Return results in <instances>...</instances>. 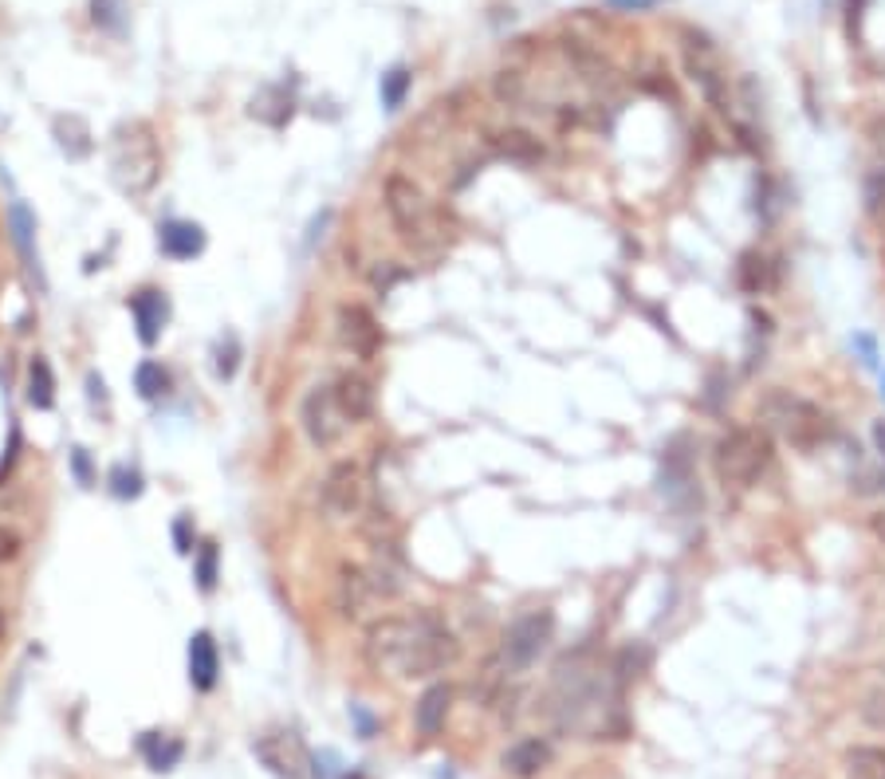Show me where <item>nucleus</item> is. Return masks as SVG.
Returning a JSON list of instances; mask_svg holds the SVG:
<instances>
[{
    "label": "nucleus",
    "mask_w": 885,
    "mask_h": 779,
    "mask_svg": "<svg viewBox=\"0 0 885 779\" xmlns=\"http://www.w3.org/2000/svg\"><path fill=\"white\" fill-rule=\"evenodd\" d=\"M760 414H764V422H772L775 429H780L783 437L803 453L818 449V445L831 437V422H826L823 409L811 406L807 398H795V394H787V389H772V394L760 402Z\"/></svg>",
    "instance_id": "obj_1"
},
{
    "label": "nucleus",
    "mask_w": 885,
    "mask_h": 779,
    "mask_svg": "<svg viewBox=\"0 0 885 779\" xmlns=\"http://www.w3.org/2000/svg\"><path fill=\"white\" fill-rule=\"evenodd\" d=\"M772 465V437L752 425H736L716 442V473L724 485H755Z\"/></svg>",
    "instance_id": "obj_2"
},
{
    "label": "nucleus",
    "mask_w": 885,
    "mask_h": 779,
    "mask_svg": "<svg viewBox=\"0 0 885 779\" xmlns=\"http://www.w3.org/2000/svg\"><path fill=\"white\" fill-rule=\"evenodd\" d=\"M401 590V583L394 579L390 567H383V563H350V567H343L339 571V610L347 618H366L370 610H378V606L386 603V598H394Z\"/></svg>",
    "instance_id": "obj_3"
},
{
    "label": "nucleus",
    "mask_w": 885,
    "mask_h": 779,
    "mask_svg": "<svg viewBox=\"0 0 885 779\" xmlns=\"http://www.w3.org/2000/svg\"><path fill=\"white\" fill-rule=\"evenodd\" d=\"M386 213H390L401 241L426 244L434 236V209H429L421 185L414 178H406V173H390L386 178Z\"/></svg>",
    "instance_id": "obj_4"
},
{
    "label": "nucleus",
    "mask_w": 885,
    "mask_h": 779,
    "mask_svg": "<svg viewBox=\"0 0 885 779\" xmlns=\"http://www.w3.org/2000/svg\"><path fill=\"white\" fill-rule=\"evenodd\" d=\"M157 170H162V158H157L150 130L134 127L131 134L122 130L119 139H114V182L139 198V193H146L157 182Z\"/></svg>",
    "instance_id": "obj_5"
},
{
    "label": "nucleus",
    "mask_w": 885,
    "mask_h": 779,
    "mask_svg": "<svg viewBox=\"0 0 885 779\" xmlns=\"http://www.w3.org/2000/svg\"><path fill=\"white\" fill-rule=\"evenodd\" d=\"M551 634H556V615L551 610H528L520 615L508 634H503V674H528L539 658H543V649L551 646Z\"/></svg>",
    "instance_id": "obj_6"
},
{
    "label": "nucleus",
    "mask_w": 885,
    "mask_h": 779,
    "mask_svg": "<svg viewBox=\"0 0 885 779\" xmlns=\"http://www.w3.org/2000/svg\"><path fill=\"white\" fill-rule=\"evenodd\" d=\"M299 425H304L307 442H312L315 449H335V445L347 437L350 417L343 414L339 398H335V386L307 389L304 406H299Z\"/></svg>",
    "instance_id": "obj_7"
},
{
    "label": "nucleus",
    "mask_w": 885,
    "mask_h": 779,
    "mask_svg": "<svg viewBox=\"0 0 885 779\" xmlns=\"http://www.w3.org/2000/svg\"><path fill=\"white\" fill-rule=\"evenodd\" d=\"M366 504V476L355 461H339L323 476L319 485V508L327 519H350L358 516Z\"/></svg>",
    "instance_id": "obj_8"
},
{
    "label": "nucleus",
    "mask_w": 885,
    "mask_h": 779,
    "mask_svg": "<svg viewBox=\"0 0 885 779\" xmlns=\"http://www.w3.org/2000/svg\"><path fill=\"white\" fill-rule=\"evenodd\" d=\"M339 343L347 346L355 358L370 363V358H378V351H383L386 338H383L378 320L366 312L363 303H343L339 307Z\"/></svg>",
    "instance_id": "obj_9"
},
{
    "label": "nucleus",
    "mask_w": 885,
    "mask_h": 779,
    "mask_svg": "<svg viewBox=\"0 0 885 779\" xmlns=\"http://www.w3.org/2000/svg\"><path fill=\"white\" fill-rule=\"evenodd\" d=\"M661 493L669 496V504H678V508H701V488H696V476H693V461L689 453H681V442L669 445L665 461H661Z\"/></svg>",
    "instance_id": "obj_10"
},
{
    "label": "nucleus",
    "mask_w": 885,
    "mask_h": 779,
    "mask_svg": "<svg viewBox=\"0 0 885 779\" xmlns=\"http://www.w3.org/2000/svg\"><path fill=\"white\" fill-rule=\"evenodd\" d=\"M685 68L693 71V79L701 83L704 99H709L716 111L729 114V95H724V91H729V75L721 71V60H716V52H712L709 43H704V40L689 43V48H685Z\"/></svg>",
    "instance_id": "obj_11"
},
{
    "label": "nucleus",
    "mask_w": 885,
    "mask_h": 779,
    "mask_svg": "<svg viewBox=\"0 0 885 779\" xmlns=\"http://www.w3.org/2000/svg\"><path fill=\"white\" fill-rule=\"evenodd\" d=\"M252 752L261 756L264 763H268L272 771H276L279 779H304V748H299V740H295L292 732H272V736H261L256 745H252Z\"/></svg>",
    "instance_id": "obj_12"
},
{
    "label": "nucleus",
    "mask_w": 885,
    "mask_h": 779,
    "mask_svg": "<svg viewBox=\"0 0 885 779\" xmlns=\"http://www.w3.org/2000/svg\"><path fill=\"white\" fill-rule=\"evenodd\" d=\"M330 386H335V398H339L343 414L350 417V425L370 422V417H374V382L366 378V374L347 371V374H339V378L330 382Z\"/></svg>",
    "instance_id": "obj_13"
},
{
    "label": "nucleus",
    "mask_w": 885,
    "mask_h": 779,
    "mask_svg": "<svg viewBox=\"0 0 885 779\" xmlns=\"http://www.w3.org/2000/svg\"><path fill=\"white\" fill-rule=\"evenodd\" d=\"M551 756L556 752H551V745H547L543 736H523V740H516V745L503 752L500 763L512 779H536L539 771L551 763Z\"/></svg>",
    "instance_id": "obj_14"
},
{
    "label": "nucleus",
    "mask_w": 885,
    "mask_h": 779,
    "mask_svg": "<svg viewBox=\"0 0 885 779\" xmlns=\"http://www.w3.org/2000/svg\"><path fill=\"white\" fill-rule=\"evenodd\" d=\"M449 709H452V689H449V685H429V689L421 692V697H417V705H414L417 732L426 736V740L441 736L445 720H449Z\"/></svg>",
    "instance_id": "obj_15"
},
{
    "label": "nucleus",
    "mask_w": 885,
    "mask_h": 779,
    "mask_svg": "<svg viewBox=\"0 0 885 779\" xmlns=\"http://www.w3.org/2000/svg\"><path fill=\"white\" fill-rule=\"evenodd\" d=\"M217 674H221V654H217V641H213V634H193L190 638V681L193 689L208 692L213 685H217Z\"/></svg>",
    "instance_id": "obj_16"
},
{
    "label": "nucleus",
    "mask_w": 885,
    "mask_h": 779,
    "mask_svg": "<svg viewBox=\"0 0 885 779\" xmlns=\"http://www.w3.org/2000/svg\"><path fill=\"white\" fill-rule=\"evenodd\" d=\"M9 221H12V241H17L20 256H24V269L40 280V287H44V269H40V252H35V216H32V209H28L24 201H12Z\"/></svg>",
    "instance_id": "obj_17"
},
{
    "label": "nucleus",
    "mask_w": 885,
    "mask_h": 779,
    "mask_svg": "<svg viewBox=\"0 0 885 779\" xmlns=\"http://www.w3.org/2000/svg\"><path fill=\"white\" fill-rule=\"evenodd\" d=\"M131 312H134V323H139V338L146 346H154L157 338H162L165 315H170V307H165V295L162 292H139L131 300Z\"/></svg>",
    "instance_id": "obj_18"
},
{
    "label": "nucleus",
    "mask_w": 885,
    "mask_h": 779,
    "mask_svg": "<svg viewBox=\"0 0 885 779\" xmlns=\"http://www.w3.org/2000/svg\"><path fill=\"white\" fill-rule=\"evenodd\" d=\"M157 244H162L165 256L193 260V256H201V249H205V233H201V225H193V221H165Z\"/></svg>",
    "instance_id": "obj_19"
},
{
    "label": "nucleus",
    "mask_w": 885,
    "mask_h": 779,
    "mask_svg": "<svg viewBox=\"0 0 885 779\" xmlns=\"http://www.w3.org/2000/svg\"><path fill=\"white\" fill-rule=\"evenodd\" d=\"M139 752L146 756V763L154 771H174L177 763H182V756H185V748H182V740L177 736H165V732H146L139 740Z\"/></svg>",
    "instance_id": "obj_20"
},
{
    "label": "nucleus",
    "mask_w": 885,
    "mask_h": 779,
    "mask_svg": "<svg viewBox=\"0 0 885 779\" xmlns=\"http://www.w3.org/2000/svg\"><path fill=\"white\" fill-rule=\"evenodd\" d=\"M28 406L35 409H52L55 406V374L48 358L35 355L32 366H28Z\"/></svg>",
    "instance_id": "obj_21"
},
{
    "label": "nucleus",
    "mask_w": 885,
    "mask_h": 779,
    "mask_svg": "<svg viewBox=\"0 0 885 779\" xmlns=\"http://www.w3.org/2000/svg\"><path fill=\"white\" fill-rule=\"evenodd\" d=\"M846 779H885V748L854 745L846 752Z\"/></svg>",
    "instance_id": "obj_22"
},
{
    "label": "nucleus",
    "mask_w": 885,
    "mask_h": 779,
    "mask_svg": "<svg viewBox=\"0 0 885 779\" xmlns=\"http://www.w3.org/2000/svg\"><path fill=\"white\" fill-rule=\"evenodd\" d=\"M492 146L500 150L503 158H512V162H539L543 158V146H539V139H531L528 130H503V134H496Z\"/></svg>",
    "instance_id": "obj_23"
},
{
    "label": "nucleus",
    "mask_w": 885,
    "mask_h": 779,
    "mask_svg": "<svg viewBox=\"0 0 885 779\" xmlns=\"http://www.w3.org/2000/svg\"><path fill=\"white\" fill-rule=\"evenodd\" d=\"M736 284L740 292L747 295H764L767 284H772V269H767V260L760 252H744L736 264Z\"/></svg>",
    "instance_id": "obj_24"
},
{
    "label": "nucleus",
    "mask_w": 885,
    "mask_h": 779,
    "mask_svg": "<svg viewBox=\"0 0 885 779\" xmlns=\"http://www.w3.org/2000/svg\"><path fill=\"white\" fill-rule=\"evenodd\" d=\"M134 389H139L146 402L165 398V394H170V374L146 358V363H139V371H134Z\"/></svg>",
    "instance_id": "obj_25"
},
{
    "label": "nucleus",
    "mask_w": 885,
    "mask_h": 779,
    "mask_svg": "<svg viewBox=\"0 0 885 779\" xmlns=\"http://www.w3.org/2000/svg\"><path fill=\"white\" fill-rule=\"evenodd\" d=\"M131 17V0H91V20L103 32H122Z\"/></svg>",
    "instance_id": "obj_26"
},
{
    "label": "nucleus",
    "mask_w": 885,
    "mask_h": 779,
    "mask_svg": "<svg viewBox=\"0 0 885 779\" xmlns=\"http://www.w3.org/2000/svg\"><path fill=\"white\" fill-rule=\"evenodd\" d=\"M55 134H60V146L68 150V158L91 154V134H88V127H83V119H60L55 122Z\"/></svg>",
    "instance_id": "obj_27"
},
{
    "label": "nucleus",
    "mask_w": 885,
    "mask_h": 779,
    "mask_svg": "<svg viewBox=\"0 0 885 779\" xmlns=\"http://www.w3.org/2000/svg\"><path fill=\"white\" fill-rule=\"evenodd\" d=\"M111 493L119 496V500H134V496H142V473L131 465H114L111 468Z\"/></svg>",
    "instance_id": "obj_28"
},
{
    "label": "nucleus",
    "mask_w": 885,
    "mask_h": 779,
    "mask_svg": "<svg viewBox=\"0 0 885 779\" xmlns=\"http://www.w3.org/2000/svg\"><path fill=\"white\" fill-rule=\"evenodd\" d=\"M406 91H409V71L406 68H394L390 75H383V103L386 111H398L406 103Z\"/></svg>",
    "instance_id": "obj_29"
},
{
    "label": "nucleus",
    "mask_w": 885,
    "mask_h": 779,
    "mask_svg": "<svg viewBox=\"0 0 885 779\" xmlns=\"http://www.w3.org/2000/svg\"><path fill=\"white\" fill-rule=\"evenodd\" d=\"M645 661H650V654H645L642 646H638V654L634 649H622V658H618V666H614V674H618V681H638L642 677V669H645Z\"/></svg>",
    "instance_id": "obj_30"
},
{
    "label": "nucleus",
    "mask_w": 885,
    "mask_h": 779,
    "mask_svg": "<svg viewBox=\"0 0 885 779\" xmlns=\"http://www.w3.org/2000/svg\"><path fill=\"white\" fill-rule=\"evenodd\" d=\"M197 583H201V590L217 587V547L213 544H205L197 552Z\"/></svg>",
    "instance_id": "obj_31"
},
{
    "label": "nucleus",
    "mask_w": 885,
    "mask_h": 779,
    "mask_svg": "<svg viewBox=\"0 0 885 779\" xmlns=\"http://www.w3.org/2000/svg\"><path fill=\"white\" fill-rule=\"evenodd\" d=\"M882 205H885V170H874L866 178V209L869 213H882Z\"/></svg>",
    "instance_id": "obj_32"
},
{
    "label": "nucleus",
    "mask_w": 885,
    "mask_h": 779,
    "mask_svg": "<svg viewBox=\"0 0 885 779\" xmlns=\"http://www.w3.org/2000/svg\"><path fill=\"white\" fill-rule=\"evenodd\" d=\"M20 547H24V536H20L17 528H4V524H0V563H12V559H17Z\"/></svg>",
    "instance_id": "obj_33"
},
{
    "label": "nucleus",
    "mask_w": 885,
    "mask_h": 779,
    "mask_svg": "<svg viewBox=\"0 0 885 779\" xmlns=\"http://www.w3.org/2000/svg\"><path fill=\"white\" fill-rule=\"evenodd\" d=\"M174 539H177V552H182V555H190V552H193V539H190V519H185V516L174 524Z\"/></svg>",
    "instance_id": "obj_34"
},
{
    "label": "nucleus",
    "mask_w": 885,
    "mask_h": 779,
    "mask_svg": "<svg viewBox=\"0 0 885 779\" xmlns=\"http://www.w3.org/2000/svg\"><path fill=\"white\" fill-rule=\"evenodd\" d=\"M854 346H858V351H862V363H866V366H877L874 338H869V335H858V338H854Z\"/></svg>",
    "instance_id": "obj_35"
},
{
    "label": "nucleus",
    "mask_w": 885,
    "mask_h": 779,
    "mask_svg": "<svg viewBox=\"0 0 885 779\" xmlns=\"http://www.w3.org/2000/svg\"><path fill=\"white\" fill-rule=\"evenodd\" d=\"M610 9H634V12H642V9H653L658 0H607Z\"/></svg>",
    "instance_id": "obj_36"
},
{
    "label": "nucleus",
    "mask_w": 885,
    "mask_h": 779,
    "mask_svg": "<svg viewBox=\"0 0 885 779\" xmlns=\"http://www.w3.org/2000/svg\"><path fill=\"white\" fill-rule=\"evenodd\" d=\"M75 473H79V480H83V485H91V465H88V453H83V449H75Z\"/></svg>",
    "instance_id": "obj_37"
},
{
    "label": "nucleus",
    "mask_w": 885,
    "mask_h": 779,
    "mask_svg": "<svg viewBox=\"0 0 885 779\" xmlns=\"http://www.w3.org/2000/svg\"><path fill=\"white\" fill-rule=\"evenodd\" d=\"M874 445H877V453L885 457V422H874Z\"/></svg>",
    "instance_id": "obj_38"
},
{
    "label": "nucleus",
    "mask_w": 885,
    "mask_h": 779,
    "mask_svg": "<svg viewBox=\"0 0 885 779\" xmlns=\"http://www.w3.org/2000/svg\"><path fill=\"white\" fill-rule=\"evenodd\" d=\"M4 641H9V615L0 610V646H4Z\"/></svg>",
    "instance_id": "obj_39"
},
{
    "label": "nucleus",
    "mask_w": 885,
    "mask_h": 779,
    "mask_svg": "<svg viewBox=\"0 0 885 779\" xmlns=\"http://www.w3.org/2000/svg\"><path fill=\"white\" fill-rule=\"evenodd\" d=\"M874 532H877V536H882V539H885V512H882V516H874Z\"/></svg>",
    "instance_id": "obj_40"
},
{
    "label": "nucleus",
    "mask_w": 885,
    "mask_h": 779,
    "mask_svg": "<svg viewBox=\"0 0 885 779\" xmlns=\"http://www.w3.org/2000/svg\"><path fill=\"white\" fill-rule=\"evenodd\" d=\"M882 398H885V374H882Z\"/></svg>",
    "instance_id": "obj_41"
}]
</instances>
